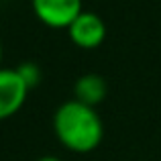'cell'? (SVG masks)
Instances as JSON below:
<instances>
[{
  "instance_id": "5b68a950",
  "label": "cell",
  "mask_w": 161,
  "mask_h": 161,
  "mask_svg": "<svg viewBox=\"0 0 161 161\" xmlns=\"http://www.w3.org/2000/svg\"><path fill=\"white\" fill-rule=\"evenodd\" d=\"M108 94V86L102 75L98 74H84L74 84V100L96 108Z\"/></svg>"
},
{
  "instance_id": "8992f818",
  "label": "cell",
  "mask_w": 161,
  "mask_h": 161,
  "mask_svg": "<svg viewBox=\"0 0 161 161\" xmlns=\"http://www.w3.org/2000/svg\"><path fill=\"white\" fill-rule=\"evenodd\" d=\"M16 71H19V75L23 78V82L27 84L29 90L37 88L39 82H41V78H43V71H41V67L37 65L35 61H23L20 65H16Z\"/></svg>"
},
{
  "instance_id": "6da1fadb",
  "label": "cell",
  "mask_w": 161,
  "mask_h": 161,
  "mask_svg": "<svg viewBox=\"0 0 161 161\" xmlns=\"http://www.w3.org/2000/svg\"><path fill=\"white\" fill-rule=\"evenodd\" d=\"M53 133L67 151L86 155L100 147L104 139V125L96 108L71 98L55 110Z\"/></svg>"
},
{
  "instance_id": "3957f363",
  "label": "cell",
  "mask_w": 161,
  "mask_h": 161,
  "mask_svg": "<svg viewBox=\"0 0 161 161\" xmlns=\"http://www.w3.org/2000/svg\"><path fill=\"white\" fill-rule=\"evenodd\" d=\"M29 92L31 90L19 75L16 67H0V120L14 116L25 106Z\"/></svg>"
},
{
  "instance_id": "52a82bcc",
  "label": "cell",
  "mask_w": 161,
  "mask_h": 161,
  "mask_svg": "<svg viewBox=\"0 0 161 161\" xmlns=\"http://www.w3.org/2000/svg\"><path fill=\"white\" fill-rule=\"evenodd\" d=\"M37 161H61V159L55 157V155H45V157H39Z\"/></svg>"
},
{
  "instance_id": "277c9868",
  "label": "cell",
  "mask_w": 161,
  "mask_h": 161,
  "mask_svg": "<svg viewBox=\"0 0 161 161\" xmlns=\"http://www.w3.org/2000/svg\"><path fill=\"white\" fill-rule=\"evenodd\" d=\"M67 37L69 41L80 49H96L106 39V25L96 12L84 10L74 23L67 27Z\"/></svg>"
},
{
  "instance_id": "7a4b0ae2",
  "label": "cell",
  "mask_w": 161,
  "mask_h": 161,
  "mask_svg": "<svg viewBox=\"0 0 161 161\" xmlns=\"http://www.w3.org/2000/svg\"><path fill=\"white\" fill-rule=\"evenodd\" d=\"M35 16L49 29H67L84 12L82 0H31Z\"/></svg>"
},
{
  "instance_id": "ba28073f",
  "label": "cell",
  "mask_w": 161,
  "mask_h": 161,
  "mask_svg": "<svg viewBox=\"0 0 161 161\" xmlns=\"http://www.w3.org/2000/svg\"><path fill=\"white\" fill-rule=\"evenodd\" d=\"M0 63H2V43H0Z\"/></svg>"
}]
</instances>
